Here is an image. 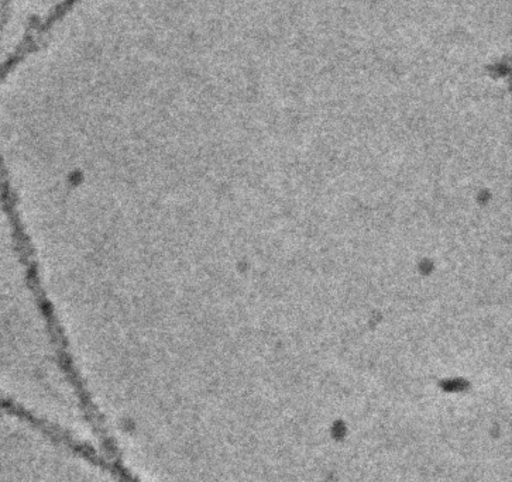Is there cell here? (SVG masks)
<instances>
[{"label":"cell","instance_id":"obj_1","mask_svg":"<svg viewBox=\"0 0 512 482\" xmlns=\"http://www.w3.org/2000/svg\"><path fill=\"white\" fill-rule=\"evenodd\" d=\"M0 401L61 426L81 395L0 181Z\"/></svg>","mask_w":512,"mask_h":482},{"label":"cell","instance_id":"obj_2","mask_svg":"<svg viewBox=\"0 0 512 482\" xmlns=\"http://www.w3.org/2000/svg\"><path fill=\"white\" fill-rule=\"evenodd\" d=\"M77 440L0 401V482H87Z\"/></svg>","mask_w":512,"mask_h":482}]
</instances>
